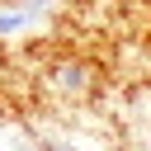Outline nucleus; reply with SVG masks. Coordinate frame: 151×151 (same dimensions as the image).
Instances as JSON below:
<instances>
[{"label":"nucleus","instance_id":"f257e3e1","mask_svg":"<svg viewBox=\"0 0 151 151\" xmlns=\"http://www.w3.org/2000/svg\"><path fill=\"white\" fill-rule=\"evenodd\" d=\"M33 19L24 14V5H5L0 9V38H14V33H28Z\"/></svg>","mask_w":151,"mask_h":151},{"label":"nucleus","instance_id":"7ed1b4c3","mask_svg":"<svg viewBox=\"0 0 151 151\" xmlns=\"http://www.w3.org/2000/svg\"><path fill=\"white\" fill-rule=\"evenodd\" d=\"M61 151H80V146H61Z\"/></svg>","mask_w":151,"mask_h":151},{"label":"nucleus","instance_id":"f03ea898","mask_svg":"<svg viewBox=\"0 0 151 151\" xmlns=\"http://www.w3.org/2000/svg\"><path fill=\"white\" fill-rule=\"evenodd\" d=\"M57 85L61 90H85V66H61L57 71Z\"/></svg>","mask_w":151,"mask_h":151}]
</instances>
